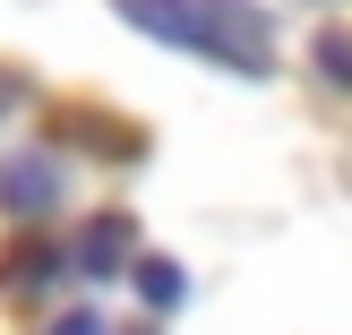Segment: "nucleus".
Instances as JSON below:
<instances>
[{
	"mask_svg": "<svg viewBox=\"0 0 352 335\" xmlns=\"http://www.w3.org/2000/svg\"><path fill=\"white\" fill-rule=\"evenodd\" d=\"M129 275H138V301H146V310H181L189 301V275L172 267V258H138Z\"/></svg>",
	"mask_w": 352,
	"mask_h": 335,
	"instance_id": "nucleus-5",
	"label": "nucleus"
},
{
	"mask_svg": "<svg viewBox=\"0 0 352 335\" xmlns=\"http://www.w3.org/2000/svg\"><path fill=\"white\" fill-rule=\"evenodd\" d=\"M198 17H206V61L241 69V78H267V69H275V52H267V17H258L250 0H198Z\"/></svg>",
	"mask_w": 352,
	"mask_h": 335,
	"instance_id": "nucleus-1",
	"label": "nucleus"
},
{
	"mask_svg": "<svg viewBox=\"0 0 352 335\" xmlns=\"http://www.w3.org/2000/svg\"><path fill=\"white\" fill-rule=\"evenodd\" d=\"M129 250H138V224H129V215H95L78 241H69L78 275H120V267H129Z\"/></svg>",
	"mask_w": 352,
	"mask_h": 335,
	"instance_id": "nucleus-3",
	"label": "nucleus"
},
{
	"mask_svg": "<svg viewBox=\"0 0 352 335\" xmlns=\"http://www.w3.org/2000/svg\"><path fill=\"white\" fill-rule=\"evenodd\" d=\"M112 9L129 17L138 34L172 43V52H206V17H198V0H112Z\"/></svg>",
	"mask_w": 352,
	"mask_h": 335,
	"instance_id": "nucleus-2",
	"label": "nucleus"
},
{
	"mask_svg": "<svg viewBox=\"0 0 352 335\" xmlns=\"http://www.w3.org/2000/svg\"><path fill=\"white\" fill-rule=\"evenodd\" d=\"M0 198L17 206V215H43V206H60V164L52 155H9V172H0Z\"/></svg>",
	"mask_w": 352,
	"mask_h": 335,
	"instance_id": "nucleus-4",
	"label": "nucleus"
},
{
	"mask_svg": "<svg viewBox=\"0 0 352 335\" xmlns=\"http://www.w3.org/2000/svg\"><path fill=\"white\" fill-rule=\"evenodd\" d=\"M43 335H103V318H95V310H60Z\"/></svg>",
	"mask_w": 352,
	"mask_h": 335,
	"instance_id": "nucleus-8",
	"label": "nucleus"
},
{
	"mask_svg": "<svg viewBox=\"0 0 352 335\" xmlns=\"http://www.w3.org/2000/svg\"><path fill=\"white\" fill-rule=\"evenodd\" d=\"M60 258H69V250H43V241H34V250H26V258H17V284H43V275H52V267H60Z\"/></svg>",
	"mask_w": 352,
	"mask_h": 335,
	"instance_id": "nucleus-7",
	"label": "nucleus"
},
{
	"mask_svg": "<svg viewBox=\"0 0 352 335\" xmlns=\"http://www.w3.org/2000/svg\"><path fill=\"white\" fill-rule=\"evenodd\" d=\"M309 61H318L327 86H344V95H352V34H344V26H318V34H309Z\"/></svg>",
	"mask_w": 352,
	"mask_h": 335,
	"instance_id": "nucleus-6",
	"label": "nucleus"
}]
</instances>
